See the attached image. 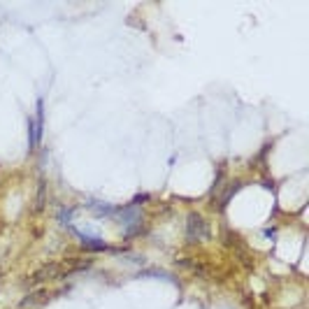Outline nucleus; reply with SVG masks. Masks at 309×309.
Listing matches in <instances>:
<instances>
[{
	"label": "nucleus",
	"mask_w": 309,
	"mask_h": 309,
	"mask_svg": "<svg viewBox=\"0 0 309 309\" xmlns=\"http://www.w3.org/2000/svg\"><path fill=\"white\" fill-rule=\"evenodd\" d=\"M79 237L84 239L81 244H84L86 249H96V251H103V249H107L105 242H100V239H96V237H86V235H79Z\"/></svg>",
	"instance_id": "2"
},
{
	"label": "nucleus",
	"mask_w": 309,
	"mask_h": 309,
	"mask_svg": "<svg viewBox=\"0 0 309 309\" xmlns=\"http://www.w3.org/2000/svg\"><path fill=\"white\" fill-rule=\"evenodd\" d=\"M209 237V228H207V223L200 214H188V219H186V239L195 244V242H205V239Z\"/></svg>",
	"instance_id": "1"
}]
</instances>
